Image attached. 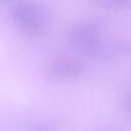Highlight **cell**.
Masks as SVG:
<instances>
[{
    "instance_id": "obj_1",
    "label": "cell",
    "mask_w": 131,
    "mask_h": 131,
    "mask_svg": "<svg viewBox=\"0 0 131 131\" xmlns=\"http://www.w3.org/2000/svg\"><path fill=\"white\" fill-rule=\"evenodd\" d=\"M14 20L20 31L29 36H38L45 28V14L40 5L24 1L14 8Z\"/></svg>"
},
{
    "instance_id": "obj_6",
    "label": "cell",
    "mask_w": 131,
    "mask_h": 131,
    "mask_svg": "<svg viewBox=\"0 0 131 131\" xmlns=\"http://www.w3.org/2000/svg\"><path fill=\"white\" fill-rule=\"evenodd\" d=\"M124 104H125V108L131 113V93H129V94L125 97V99H124Z\"/></svg>"
},
{
    "instance_id": "obj_3",
    "label": "cell",
    "mask_w": 131,
    "mask_h": 131,
    "mask_svg": "<svg viewBox=\"0 0 131 131\" xmlns=\"http://www.w3.org/2000/svg\"><path fill=\"white\" fill-rule=\"evenodd\" d=\"M84 71H85V66L80 60L68 57V59H61L55 64H52L48 74L53 80L64 82V80L75 79L80 77Z\"/></svg>"
},
{
    "instance_id": "obj_4",
    "label": "cell",
    "mask_w": 131,
    "mask_h": 131,
    "mask_svg": "<svg viewBox=\"0 0 131 131\" xmlns=\"http://www.w3.org/2000/svg\"><path fill=\"white\" fill-rule=\"evenodd\" d=\"M28 131H57V129L50 122H36L28 129Z\"/></svg>"
},
{
    "instance_id": "obj_5",
    "label": "cell",
    "mask_w": 131,
    "mask_h": 131,
    "mask_svg": "<svg viewBox=\"0 0 131 131\" xmlns=\"http://www.w3.org/2000/svg\"><path fill=\"white\" fill-rule=\"evenodd\" d=\"M101 3H106L108 6H116L121 9H131V0H102Z\"/></svg>"
},
{
    "instance_id": "obj_2",
    "label": "cell",
    "mask_w": 131,
    "mask_h": 131,
    "mask_svg": "<svg viewBox=\"0 0 131 131\" xmlns=\"http://www.w3.org/2000/svg\"><path fill=\"white\" fill-rule=\"evenodd\" d=\"M68 40L74 48L83 51L85 55L101 41L98 27L93 22H79L74 24L69 29Z\"/></svg>"
},
{
    "instance_id": "obj_7",
    "label": "cell",
    "mask_w": 131,
    "mask_h": 131,
    "mask_svg": "<svg viewBox=\"0 0 131 131\" xmlns=\"http://www.w3.org/2000/svg\"><path fill=\"white\" fill-rule=\"evenodd\" d=\"M6 1H10V0H0V3H6Z\"/></svg>"
}]
</instances>
